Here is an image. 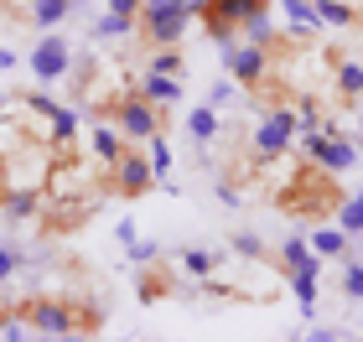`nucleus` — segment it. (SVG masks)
<instances>
[{
    "label": "nucleus",
    "mask_w": 363,
    "mask_h": 342,
    "mask_svg": "<svg viewBox=\"0 0 363 342\" xmlns=\"http://www.w3.org/2000/svg\"><path fill=\"white\" fill-rule=\"evenodd\" d=\"M16 317L42 337H94L104 327V312L94 301H57V296H31L16 306Z\"/></svg>",
    "instance_id": "f257e3e1"
},
{
    "label": "nucleus",
    "mask_w": 363,
    "mask_h": 342,
    "mask_svg": "<svg viewBox=\"0 0 363 342\" xmlns=\"http://www.w3.org/2000/svg\"><path fill=\"white\" fill-rule=\"evenodd\" d=\"M265 11H270V0H208L197 16H203V31L223 47V42H234L239 31H244L250 42H270Z\"/></svg>",
    "instance_id": "f03ea898"
},
{
    "label": "nucleus",
    "mask_w": 363,
    "mask_h": 342,
    "mask_svg": "<svg viewBox=\"0 0 363 342\" xmlns=\"http://www.w3.org/2000/svg\"><path fill=\"white\" fill-rule=\"evenodd\" d=\"M342 198H337V187H333V171H322V166H306L296 171V182L280 192V207L296 218H322V213H333Z\"/></svg>",
    "instance_id": "7ed1b4c3"
},
{
    "label": "nucleus",
    "mask_w": 363,
    "mask_h": 342,
    "mask_svg": "<svg viewBox=\"0 0 363 342\" xmlns=\"http://www.w3.org/2000/svg\"><path fill=\"white\" fill-rule=\"evenodd\" d=\"M99 114L114 120V130H120L125 140H151L156 130H161V104H151L140 89H120L114 99L99 104Z\"/></svg>",
    "instance_id": "20e7f679"
},
{
    "label": "nucleus",
    "mask_w": 363,
    "mask_h": 342,
    "mask_svg": "<svg viewBox=\"0 0 363 342\" xmlns=\"http://www.w3.org/2000/svg\"><path fill=\"white\" fill-rule=\"evenodd\" d=\"M187 21H192L187 0H140V11H135V31L145 47H177Z\"/></svg>",
    "instance_id": "39448f33"
},
{
    "label": "nucleus",
    "mask_w": 363,
    "mask_h": 342,
    "mask_svg": "<svg viewBox=\"0 0 363 342\" xmlns=\"http://www.w3.org/2000/svg\"><path fill=\"white\" fill-rule=\"evenodd\" d=\"M280 265H286V275H291V290H296V301H301V312L311 317V312H317V275H322V254L311 249L306 239H286V244H280Z\"/></svg>",
    "instance_id": "423d86ee"
},
{
    "label": "nucleus",
    "mask_w": 363,
    "mask_h": 342,
    "mask_svg": "<svg viewBox=\"0 0 363 342\" xmlns=\"http://www.w3.org/2000/svg\"><path fill=\"white\" fill-rule=\"evenodd\" d=\"M223 68L239 89H259L270 73V42H223Z\"/></svg>",
    "instance_id": "0eeeda50"
},
{
    "label": "nucleus",
    "mask_w": 363,
    "mask_h": 342,
    "mask_svg": "<svg viewBox=\"0 0 363 342\" xmlns=\"http://www.w3.org/2000/svg\"><path fill=\"white\" fill-rule=\"evenodd\" d=\"M296 130H301V120H296V109H291V104L265 109V120H259V130H255V161H275V156H286V151H291V140H296Z\"/></svg>",
    "instance_id": "6e6552de"
},
{
    "label": "nucleus",
    "mask_w": 363,
    "mask_h": 342,
    "mask_svg": "<svg viewBox=\"0 0 363 342\" xmlns=\"http://www.w3.org/2000/svg\"><path fill=\"white\" fill-rule=\"evenodd\" d=\"M104 182H109V192H120V198H145V192L156 187L151 156H145V151H130V145H125V151L109 161V176H104Z\"/></svg>",
    "instance_id": "1a4fd4ad"
},
{
    "label": "nucleus",
    "mask_w": 363,
    "mask_h": 342,
    "mask_svg": "<svg viewBox=\"0 0 363 342\" xmlns=\"http://www.w3.org/2000/svg\"><path fill=\"white\" fill-rule=\"evenodd\" d=\"M306 161L311 166H322V171H348L353 161H358V151H353V140H342V135H333V130H306Z\"/></svg>",
    "instance_id": "9d476101"
},
{
    "label": "nucleus",
    "mask_w": 363,
    "mask_h": 342,
    "mask_svg": "<svg viewBox=\"0 0 363 342\" xmlns=\"http://www.w3.org/2000/svg\"><path fill=\"white\" fill-rule=\"evenodd\" d=\"M68 68H73L68 37H42L31 47V78H37V84H57V78H68Z\"/></svg>",
    "instance_id": "9b49d317"
},
{
    "label": "nucleus",
    "mask_w": 363,
    "mask_h": 342,
    "mask_svg": "<svg viewBox=\"0 0 363 342\" xmlns=\"http://www.w3.org/2000/svg\"><path fill=\"white\" fill-rule=\"evenodd\" d=\"M327 62L337 68V93H342V104H358V99H363V62H348L342 52H327Z\"/></svg>",
    "instance_id": "f8f14e48"
},
{
    "label": "nucleus",
    "mask_w": 363,
    "mask_h": 342,
    "mask_svg": "<svg viewBox=\"0 0 363 342\" xmlns=\"http://www.w3.org/2000/svg\"><path fill=\"white\" fill-rule=\"evenodd\" d=\"M172 290H177V275H172V270H161L156 259H151V270H140V285H135V296H140L145 306H151V301H167Z\"/></svg>",
    "instance_id": "ddd939ff"
},
{
    "label": "nucleus",
    "mask_w": 363,
    "mask_h": 342,
    "mask_svg": "<svg viewBox=\"0 0 363 342\" xmlns=\"http://www.w3.org/2000/svg\"><path fill=\"white\" fill-rule=\"evenodd\" d=\"M26 109L47 114V120H52V135H57V140H73V130H78L73 109H62V104H52V99H42V93H31V99H26Z\"/></svg>",
    "instance_id": "4468645a"
},
{
    "label": "nucleus",
    "mask_w": 363,
    "mask_h": 342,
    "mask_svg": "<svg viewBox=\"0 0 363 342\" xmlns=\"http://www.w3.org/2000/svg\"><path fill=\"white\" fill-rule=\"evenodd\" d=\"M135 89H140V93H145L151 104H161V109L182 99V84H177V78H167V73H151V68H145V78H140Z\"/></svg>",
    "instance_id": "2eb2a0df"
},
{
    "label": "nucleus",
    "mask_w": 363,
    "mask_h": 342,
    "mask_svg": "<svg viewBox=\"0 0 363 342\" xmlns=\"http://www.w3.org/2000/svg\"><path fill=\"white\" fill-rule=\"evenodd\" d=\"M78 6H84V0H31V21H37L42 31H52V26L68 21Z\"/></svg>",
    "instance_id": "dca6fc26"
},
{
    "label": "nucleus",
    "mask_w": 363,
    "mask_h": 342,
    "mask_svg": "<svg viewBox=\"0 0 363 342\" xmlns=\"http://www.w3.org/2000/svg\"><path fill=\"white\" fill-rule=\"evenodd\" d=\"M187 135H192L197 145H208L213 135H218V109H213V104H197L192 120H187Z\"/></svg>",
    "instance_id": "f3484780"
},
{
    "label": "nucleus",
    "mask_w": 363,
    "mask_h": 342,
    "mask_svg": "<svg viewBox=\"0 0 363 342\" xmlns=\"http://www.w3.org/2000/svg\"><path fill=\"white\" fill-rule=\"evenodd\" d=\"M317 254L322 259H348V234H342V228H317Z\"/></svg>",
    "instance_id": "a211bd4d"
},
{
    "label": "nucleus",
    "mask_w": 363,
    "mask_h": 342,
    "mask_svg": "<svg viewBox=\"0 0 363 342\" xmlns=\"http://www.w3.org/2000/svg\"><path fill=\"white\" fill-rule=\"evenodd\" d=\"M0 213H6L11 223H21V218H31V213H37V192H11V198L0 203Z\"/></svg>",
    "instance_id": "6ab92c4d"
},
{
    "label": "nucleus",
    "mask_w": 363,
    "mask_h": 342,
    "mask_svg": "<svg viewBox=\"0 0 363 342\" xmlns=\"http://www.w3.org/2000/svg\"><path fill=\"white\" fill-rule=\"evenodd\" d=\"M317 6V21L327 26H353V6H342V0H311Z\"/></svg>",
    "instance_id": "aec40b11"
},
{
    "label": "nucleus",
    "mask_w": 363,
    "mask_h": 342,
    "mask_svg": "<svg viewBox=\"0 0 363 342\" xmlns=\"http://www.w3.org/2000/svg\"><path fill=\"white\" fill-rule=\"evenodd\" d=\"M94 151L104 156V161H114V156L125 151V135H120L114 125H99V130H94Z\"/></svg>",
    "instance_id": "412c9836"
},
{
    "label": "nucleus",
    "mask_w": 363,
    "mask_h": 342,
    "mask_svg": "<svg viewBox=\"0 0 363 342\" xmlns=\"http://www.w3.org/2000/svg\"><path fill=\"white\" fill-rule=\"evenodd\" d=\"M182 270L187 275H213L218 270V254L213 249H182Z\"/></svg>",
    "instance_id": "4be33fe9"
},
{
    "label": "nucleus",
    "mask_w": 363,
    "mask_h": 342,
    "mask_svg": "<svg viewBox=\"0 0 363 342\" xmlns=\"http://www.w3.org/2000/svg\"><path fill=\"white\" fill-rule=\"evenodd\" d=\"M151 73L177 78L182 73V52H177V47H151Z\"/></svg>",
    "instance_id": "5701e85b"
},
{
    "label": "nucleus",
    "mask_w": 363,
    "mask_h": 342,
    "mask_svg": "<svg viewBox=\"0 0 363 342\" xmlns=\"http://www.w3.org/2000/svg\"><path fill=\"white\" fill-rule=\"evenodd\" d=\"M130 31H135V26H130V21H120V16H99V21H94V37L99 42H109V37H130Z\"/></svg>",
    "instance_id": "b1692460"
},
{
    "label": "nucleus",
    "mask_w": 363,
    "mask_h": 342,
    "mask_svg": "<svg viewBox=\"0 0 363 342\" xmlns=\"http://www.w3.org/2000/svg\"><path fill=\"white\" fill-rule=\"evenodd\" d=\"M151 171H156V182H167V171H172V151H167V140H161V130L151 135Z\"/></svg>",
    "instance_id": "393cba45"
},
{
    "label": "nucleus",
    "mask_w": 363,
    "mask_h": 342,
    "mask_svg": "<svg viewBox=\"0 0 363 342\" xmlns=\"http://www.w3.org/2000/svg\"><path fill=\"white\" fill-rule=\"evenodd\" d=\"M286 16H291V21L301 26V31H306V26H322V21H317V6H311V0H286Z\"/></svg>",
    "instance_id": "a878e982"
},
{
    "label": "nucleus",
    "mask_w": 363,
    "mask_h": 342,
    "mask_svg": "<svg viewBox=\"0 0 363 342\" xmlns=\"http://www.w3.org/2000/svg\"><path fill=\"white\" fill-rule=\"evenodd\" d=\"M342 290H348L353 301H363V259H348V265H342Z\"/></svg>",
    "instance_id": "bb28decb"
},
{
    "label": "nucleus",
    "mask_w": 363,
    "mask_h": 342,
    "mask_svg": "<svg viewBox=\"0 0 363 342\" xmlns=\"http://www.w3.org/2000/svg\"><path fill=\"white\" fill-rule=\"evenodd\" d=\"M342 234H363V198L342 203Z\"/></svg>",
    "instance_id": "cd10ccee"
},
{
    "label": "nucleus",
    "mask_w": 363,
    "mask_h": 342,
    "mask_svg": "<svg viewBox=\"0 0 363 342\" xmlns=\"http://www.w3.org/2000/svg\"><path fill=\"white\" fill-rule=\"evenodd\" d=\"M16 270H21V254H16V249H11V244H6V239H0V285H6V280H11V275H16Z\"/></svg>",
    "instance_id": "c85d7f7f"
},
{
    "label": "nucleus",
    "mask_w": 363,
    "mask_h": 342,
    "mask_svg": "<svg viewBox=\"0 0 363 342\" xmlns=\"http://www.w3.org/2000/svg\"><path fill=\"white\" fill-rule=\"evenodd\" d=\"M234 249H239L244 259H265V244H259L255 234H239V239H234Z\"/></svg>",
    "instance_id": "c756f323"
},
{
    "label": "nucleus",
    "mask_w": 363,
    "mask_h": 342,
    "mask_svg": "<svg viewBox=\"0 0 363 342\" xmlns=\"http://www.w3.org/2000/svg\"><path fill=\"white\" fill-rule=\"evenodd\" d=\"M125 249H130V259H135V265H145V259H161V244H125Z\"/></svg>",
    "instance_id": "7c9ffc66"
},
{
    "label": "nucleus",
    "mask_w": 363,
    "mask_h": 342,
    "mask_svg": "<svg viewBox=\"0 0 363 342\" xmlns=\"http://www.w3.org/2000/svg\"><path fill=\"white\" fill-rule=\"evenodd\" d=\"M135 11H140V0H109V16H120L130 26H135Z\"/></svg>",
    "instance_id": "2f4dec72"
},
{
    "label": "nucleus",
    "mask_w": 363,
    "mask_h": 342,
    "mask_svg": "<svg viewBox=\"0 0 363 342\" xmlns=\"http://www.w3.org/2000/svg\"><path fill=\"white\" fill-rule=\"evenodd\" d=\"M228 99H234V84H213V93H208V104L218 109V104H228Z\"/></svg>",
    "instance_id": "473e14b6"
},
{
    "label": "nucleus",
    "mask_w": 363,
    "mask_h": 342,
    "mask_svg": "<svg viewBox=\"0 0 363 342\" xmlns=\"http://www.w3.org/2000/svg\"><path fill=\"white\" fill-rule=\"evenodd\" d=\"M114 234H120V244H135V239H140V234H135V223H130V218H125L120 228H114Z\"/></svg>",
    "instance_id": "72a5a7b5"
},
{
    "label": "nucleus",
    "mask_w": 363,
    "mask_h": 342,
    "mask_svg": "<svg viewBox=\"0 0 363 342\" xmlns=\"http://www.w3.org/2000/svg\"><path fill=\"white\" fill-rule=\"evenodd\" d=\"M6 166H11V161H6V156H0V203H6V198H11V176H6Z\"/></svg>",
    "instance_id": "f704fd0d"
},
{
    "label": "nucleus",
    "mask_w": 363,
    "mask_h": 342,
    "mask_svg": "<svg viewBox=\"0 0 363 342\" xmlns=\"http://www.w3.org/2000/svg\"><path fill=\"white\" fill-rule=\"evenodd\" d=\"M0 68H16V52H6V47H0Z\"/></svg>",
    "instance_id": "c9c22d12"
},
{
    "label": "nucleus",
    "mask_w": 363,
    "mask_h": 342,
    "mask_svg": "<svg viewBox=\"0 0 363 342\" xmlns=\"http://www.w3.org/2000/svg\"><path fill=\"white\" fill-rule=\"evenodd\" d=\"M203 6H208V0H187V11H192V16H197V11H203Z\"/></svg>",
    "instance_id": "e433bc0d"
},
{
    "label": "nucleus",
    "mask_w": 363,
    "mask_h": 342,
    "mask_svg": "<svg viewBox=\"0 0 363 342\" xmlns=\"http://www.w3.org/2000/svg\"><path fill=\"white\" fill-rule=\"evenodd\" d=\"M353 26H363V11H353Z\"/></svg>",
    "instance_id": "4c0bfd02"
},
{
    "label": "nucleus",
    "mask_w": 363,
    "mask_h": 342,
    "mask_svg": "<svg viewBox=\"0 0 363 342\" xmlns=\"http://www.w3.org/2000/svg\"><path fill=\"white\" fill-rule=\"evenodd\" d=\"M0 317H6V306H0Z\"/></svg>",
    "instance_id": "58836bf2"
},
{
    "label": "nucleus",
    "mask_w": 363,
    "mask_h": 342,
    "mask_svg": "<svg viewBox=\"0 0 363 342\" xmlns=\"http://www.w3.org/2000/svg\"><path fill=\"white\" fill-rule=\"evenodd\" d=\"M358 198H363V192H358Z\"/></svg>",
    "instance_id": "ea45409f"
}]
</instances>
